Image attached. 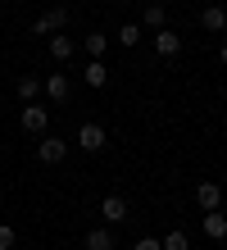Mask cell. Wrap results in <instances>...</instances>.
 <instances>
[{"instance_id": "1", "label": "cell", "mask_w": 227, "mask_h": 250, "mask_svg": "<svg viewBox=\"0 0 227 250\" xmlns=\"http://www.w3.org/2000/svg\"><path fill=\"white\" fill-rule=\"evenodd\" d=\"M64 27H68V9H64V5H50V9L32 23V37H55V32H64Z\"/></svg>"}, {"instance_id": "2", "label": "cell", "mask_w": 227, "mask_h": 250, "mask_svg": "<svg viewBox=\"0 0 227 250\" xmlns=\"http://www.w3.org/2000/svg\"><path fill=\"white\" fill-rule=\"evenodd\" d=\"M104 146H109V132H104L100 123H82V127H78V150H86V155H100Z\"/></svg>"}, {"instance_id": "3", "label": "cell", "mask_w": 227, "mask_h": 250, "mask_svg": "<svg viewBox=\"0 0 227 250\" xmlns=\"http://www.w3.org/2000/svg\"><path fill=\"white\" fill-rule=\"evenodd\" d=\"M19 123H23V132H32V137H45V127H50V114H45L37 100H32V105H23Z\"/></svg>"}, {"instance_id": "4", "label": "cell", "mask_w": 227, "mask_h": 250, "mask_svg": "<svg viewBox=\"0 0 227 250\" xmlns=\"http://www.w3.org/2000/svg\"><path fill=\"white\" fill-rule=\"evenodd\" d=\"M64 155H68V141L64 137H41L37 141V159H41V164H59Z\"/></svg>"}, {"instance_id": "5", "label": "cell", "mask_w": 227, "mask_h": 250, "mask_svg": "<svg viewBox=\"0 0 227 250\" xmlns=\"http://www.w3.org/2000/svg\"><path fill=\"white\" fill-rule=\"evenodd\" d=\"M200 27L205 32H227V9L223 5H205L200 9Z\"/></svg>"}, {"instance_id": "6", "label": "cell", "mask_w": 227, "mask_h": 250, "mask_svg": "<svg viewBox=\"0 0 227 250\" xmlns=\"http://www.w3.org/2000/svg\"><path fill=\"white\" fill-rule=\"evenodd\" d=\"M100 218H109V223H127V200L123 196H104L100 200Z\"/></svg>"}, {"instance_id": "7", "label": "cell", "mask_w": 227, "mask_h": 250, "mask_svg": "<svg viewBox=\"0 0 227 250\" xmlns=\"http://www.w3.org/2000/svg\"><path fill=\"white\" fill-rule=\"evenodd\" d=\"M195 200H200V209H223V187L218 182H200L195 187Z\"/></svg>"}, {"instance_id": "8", "label": "cell", "mask_w": 227, "mask_h": 250, "mask_svg": "<svg viewBox=\"0 0 227 250\" xmlns=\"http://www.w3.org/2000/svg\"><path fill=\"white\" fill-rule=\"evenodd\" d=\"M155 50L164 55V60H173V55H182V37L168 32V27H159V32H155Z\"/></svg>"}, {"instance_id": "9", "label": "cell", "mask_w": 227, "mask_h": 250, "mask_svg": "<svg viewBox=\"0 0 227 250\" xmlns=\"http://www.w3.org/2000/svg\"><path fill=\"white\" fill-rule=\"evenodd\" d=\"M200 228H205L209 241H223V237H227V218H223V209H205V223H200Z\"/></svg>"}, {"instance_id": "10", "label": "cell", "mask_w": 227, "mask_h": 250, "mask_svg": "<svg viewBox=\"0 0 227 250\" xmlns=\"http://www.w3.org/2000/svg\"><path fill=\"white\" fill-rule=\"evenodd\" d=\"M68 91H73V86H68V73H50V78H45V96H50L55 105H64Z\"/></svg>"}, {"instance_id": "11", "label": "cell", "mask_w": 227, "mask_h": 250, "mask_svg": "<svg viewBox=\"0 0 227 250\" xmlns=\"http://www.w3.org/2000/svg\"><path fill=\"white\" fill-rule=\"evenodd\" d=\"M118 241H114V232L109 228H91L86 232V250H114Z\"/></svg>"}, {"instance_id": "12", "label": "cell", "mask_w": 227, "mask_h": 250, "mask_svg": "<svg viewBox=\"0 0 227 250\" xmlns=\"http://www.w3.org/2000/svg\"><path fill=\"white\" fill-rule=\"evenodd\" d=\"M14 91H19V100H23V105H32V100H37V91H41V82H37V73H23V78H19V86H14Z\"/></svg>"}, {"instance_id": "13", "label": "cell", "mask_w": 227, "mask_h": 250, "mask_svg": "<svg viewBox=\"0 0 227 250\" xmlns=\"http://www.w3.org/2000/svg\"><path fill=\"white\" fill-rule=\"evenodd\" d=\"M50 55H55V60H73V37L68 32H55L50 37Z\"/></svg>"}, {"instance_id": "14", "label": "cell", "mask_w": 227, "mask_h": 250, "mask_svg": "<svg viewBox=\"0 0 227 250\" xmlns=\"http://www.w3.org/2000/svg\"><path fill=\"white\" fill-rule=\"evenodd\" d=\"M82 78H86V86H104V82H109V68H104L100 60H91V64L82 68Z\"/></svg>"}, {"instance_id": "15", "label": "cell", "mask_w": 227, "mask_h": 250, "mask_svg": "<svg viewBox=\"0 0 227 250\" xmlns=\"http://www.w3.org/2000/svg\"><path fill=\"white\" fill-rule=\"evenodd\" d=\"M82 46H86V55H91V60H100V55L109 50V37H104V32H86V41H82Z\"/></svg>"}, {"instance_id": "16", "label": "cell", "mask_w": 227, "mask_h": 250, "mask_svg": "<svg viewBox=\"0 0 227 250\" xmlns=\"http://www.w3.org/2000/svg\"><path fill=\"white\" fill-rule=\"evenodd\" d=\"M164 19H168V9H164V5H145V27H150V32H159Z\"/></svg>"}, {"instance_id": "17", "label": "cell", "mask_w": 227, "mask_h": 250, "mask_svg": "<svg viewBox=\"0 0 227 250\" xmlns=\"http://www.w3.org/2000/svg\"><path fill=\"white\" fill-rule=\"evenodd\" d=\"M141 41V23H123L118 27V46H136Z\"/></svg>"}, {"instance_id": "18", "label": "cell", "mask_w": 227, "mask_h": 250, "mask_svg": "<svg viewBox=\"0 0 227 250\" xmlns=\"http://www.w3.org/2000/svg\"><path fill=\"white\" fill-rule=\"evenodd\" d=\"M164 250H191V241H186V232H182V228H173L168 237H164Z\"/></svg>"}, {"instance_id": "19", "label": "cell", "mask_w": 227, "mask_h": 250, "mask_svg": "<svg viewBox=\"0 0 227 250\" xmlns=\"http://www.w3.org/2000/svg\"><path fill=\"white\" fill-rule=\"evenodd\" d=\"M14 241H19V237H14V228L0 223V250H14Z\"/></svg>"}, {"instance_id": "20", "label": "cell", "mask_w": 227, "mask_h": 250, "mask_svg": "<svg viewBox=\"0 0 227 250\" xmlns=\"http://www.w3.org/2000/svg\"><path fill=\"white\" fill-rule=\"evenodd\" d=\"M132 250H164V241H155V237H141V241H136Z\"/></svg>"}, {"instance_id": "21", "label": "cell", "mask_w": 227, "mask_h": 250, "mask_svg": "<svg viewBox=\"0 0 227 250\" xmlns=\"http://www.w3.org/2000/svg\"><path fill=\"white\" fill-rule=\"evenodd\" d=\"M218 60H223V68H227V41H223V46H218Z\"/></svg>"}]
</instances>
